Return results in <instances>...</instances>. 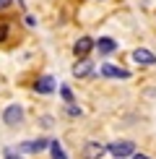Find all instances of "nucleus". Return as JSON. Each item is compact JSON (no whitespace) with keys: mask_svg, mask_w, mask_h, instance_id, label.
<instances>
[{"mask_svg":"<svg viewBox=\"0 0 156 159\" xmlns=\"http://www.w3.org/2000/svg\"><path fill=\"white\" fill-rule=\"evenodd\" d=\"M3 120H5V125H21L24 123V107L21 104H8L5 107V112H3Z\"/></svg>","mask_w":156,"mask_h":159,"instance_id":"1","label":"nucleus"},{"mask_svg":"<svg viewBox=\"0 0 156 159\" xmlns=\"http://www.w3.org/2000/svg\"><path fill=\"white\" fill-rule=\"evenodd\" d=\"M107 151H112L117 159H125V157H130L135 151V143L133 141H115V143H109V146H107Z\"/></svg>","mask_w":156,"mask_h":159,"instance_id":"2","label":"nucleus"},{"mask_svg":"<svg viewBox=\"0 0 156 159\" xmlns=\"http://www.w3.org/2000/svg\"><path fill=\"white\" fill-rule=\"evenodd\" d=\"M104 151H107V146H104V143H99V141H89L86 146H83L81 157H83V159H102Z\"/></svg>","mask_w":156,"mask_h":159,"instance_id":"3","label":"nucleus"},{"mask_svg":"<svg viewBox=\"0 0 156 159\" xmlns=\"http://www.w3.org/2000/svg\"><path fill=\"white\" fill-rule=\"evenodd\" d=\"M55 78L52 76H42V78H37L34 81V91L37 94H52V91H55Z\"/></svg>","mask_w":156,"mask_h":159,"instance_id":"4","label":"nucleus"},{"mask_svg":"<svg viewBox=\"0 0 156 159\" xmlns=\"http://www.w3.org/2000/svg\"><path fill=\"white\" fill-rule=\"evenodd\" d=\"M91 50H94V39H91V37H81V39H78V42L73 44L76 57H86Z\"/></svg>","mask_w":156,"mask_h":159,"instance_id":"5","label":"nucleus"},{"mask_svg":"<svg viewBox=\"0 0 156 159\" xmlns=\"http://www.w3.org/2000/svg\"><path fill=\"white\" fill-rule=\"evenodd\" d=\"M91 73H94V63L86 60V57H81V60L73 65V76H76V78H86V76H91Z\"/></svg>","mask_w":156,"mask_h":159,"instance_id":"6","label":"nucleus"},{"mask_svg":"<svg viewBox=\"0 0 156 159\" xmlns=\"http://www.w3.org/2000/svg\"><path fill=\"white\" fill-rule=\"evenodd\" d=\"M50 149V141H44V138H37V141H24L21 143V151L26 154H39V151Z\"/></svg>","mask_w":156,"mask_h":159,"instance_id":"7","label":"nucleus"},{"mask_svg":"<svg viewBox=\"0 0 156 159\" xmlns=\"http://www.w3.org/2000/svg\"><path fill=\"white\" fill-rule=\"evenodd\" d=\"M102 76H107V78H130V70H125V68H117V65H109V63H104V65H102Z\"/></svg>","mask_w":156,"mask_h":159,"instance_id":"8","label":"nucleus"},{"mask_svg":"<svg viewBox=\"0 0 156 159\" xmlns=\"http://www.w3.org/2000/svg\"><path fill=\"white\" fill-rule=\"evenodd\" d=\"M133 60L138 63V65H154V63H156V55H154L151 50H143V47H138V50L133 52Z\"/></svg>","mask_w":156,"mask_h":159,"instance_id":"9","label":"nucleus"},{"mask_svg":"<svg viewBox=\"0 0 156 159\" xmlns=\"http://www.w3.org/2000/svg\"><path fill=\"white\" fill-rule=\"evenodd\" d=\"M94 47L102 52V55H109V52H115L117 50V42L115 39H109V37H102L99 42H94Z\"/></svg>","mask_w":156,"mask_h":159,"instance_id":"10","label":"nucleus"},{"mask_svg":"<svg viewBox=\"0 0 156 159\" xmlns=\"http://www.w3.org/2000/svg\"><path fill=\"white\" fill-rule=\"evenodd\" d=\"M50 149H52V159H65V154H63V146H60V141H52V143H50Z\"/></svg>","mask_w":156,"mask_h":159,"instance_id":"11","label":"nucleus"},{"mask_svg":"<svg viewBox=\"0 0 156 159\" xmlns=\"http://www.w3.org/2000/svg\"><path fill=\"white\" fill-rule=\"evenodd\" d=\"M60 94H63V99H65V102H73V94H70V89H68V86H63V89H60Z\"/></svg>","mask_w":156,"mask_h":159,"instance_id":"12","label":"nucleus"},{"mask_svg":"<svg viewBox=\"0 0 156 159\" xmlns=\"http://www.w3.org/2000/svg\"><path fill=\"white\" fill-rule=\"evenodd\" d=\"M8 39V24H0V42Z\"/></svg>","mask_w":156,"mask_h":159,"instance_id":"13","label":"nucleus"},{"mask_svg":"<svg viewBox=\"0 0 156 159\" xmlns=\"http://www.w3.org/2000/svg\"><path fill=\"white\" fill-rule=\"evenodd\" d=\"M3 154H5V159H21V157H18V154H16V151H13V149H5V151H3Z\"/></svg>","mask_w":156,"mask_h":159,"instance_id":"14","label":"nucleus"},{"mask_svg":"<svg viewBox=\"0 0 156 159\" xmlns=\"http://www.w3.org/2000/svg\"><path fill=\"white\" fill-rule=\"evenodd\" d=\"M13 5V0H0V11H5V8H11Z\"/></svg>","mask_w":156,"mask_h":159,"instance_id":"15","label":"nucleus"},{"mask_svg":"<svg viewBox=\"0 0 156 159\" xmlns=\"http://www.w3.org/2000/svg\"><path fill=\"white\" fill-rule=\"evenodd\" d=\"M26 26H37V18L34 16H26Z\"/></svg>","mask_w":156,"mask_h":159,"instance_id":"16","label":"nucleus"},{"mask_svg":"<svg viewBox=\"0 0 156 159\" xmlns=\"http://www.w3.org/2000/svg\"><path fill=\"white\" fill-rule=\"evenodd\" d=\"M133 159H151V157H146V154H135Z\"/></svg>","mask_w":156,"mask_h":159,"instance_id":"17","label":"nucleus"}]
</instances>
